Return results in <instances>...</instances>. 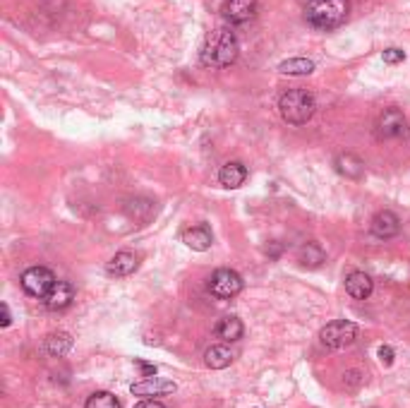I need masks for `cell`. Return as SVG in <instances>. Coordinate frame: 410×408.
<instances>
[{
	"instance_id": "cell-8",
	"label": "cell",
	"mask_w": 410,
	"mask_h": 408,
	"mask_svg": "<svg viewBox=\"0 0 410 408\" xmlns=\"http://www.w3.org/2000/svg\"><path fill=\"white\" fill-rule=\"evenodd\" d=\"M377 132L384 139L406 135V115L398 108H386L377 120Z\"/></svg>"
},
{
	"instance_id": "cell-3",
	"label": "cell",
	"mask_w": 410,
	"mask_h": 408,
	"mask_svg": "<svg viewBox=\"0 0 410 408\" xmlns=\"http://www.w3.org/2000/svg\"><path fill=\"white\" fill-rule=\"evenodd\" d=\"M314 108H317V101L307 89H290L278 99L281 118L290 125H305L314 115Z\"/></svg>"
},
{
	"instance_id": "cell-17",
	"label": "cell",
	"mask_w": 410,
	"mask_h": 408,
	"mask_svg": "<svg viewBox=\"0 0 410 408\" xmlns=\"http://www.w3.org/2000/svg\"><path fill=\"white\" fill-rule=\"evenodd\" d=\"M336 171H339L341 176L358 181V178L365 176V164L355 154H341L339 159H336Z\"/></svg>"
},
{
	"instance_id": "cell-20",
	"label": "cell",
	"mask_w": 410,
	"mask_h": 408,
	"mask_svg": "<svg viewBox=\"0 0 410 408\" xmlns=\"http://www.w3.org/2000/svg\"><path fill=\"white\" fill-rule=\"evenodd\" d=\"M278 72L281 75H290V77H305L314 72V63L310 58H290L278 65Z\"/></svg>"
},
{
	"instance_id": "cell-5",
	"label": "cell",
	"mask_w": 410,
	"mask_h": 408,
	"mask_svg": "<svg viewBox=\"0 0 410 408\" xmlns=\"http://www.w3.org/2000/svg\"><path fill=\"white\" fill-rule=\"evenodd\" d=\"M355 337H358V327L348 320L329 322L322 329V334H319V339H322V344L327 349H346V346H351L355 341Z\"/></svg>"
},
{
	"instance_id": "cell-14",
	"label": "cell",
	"mask_w": 410,
	"mask_h": 408,
	"mask_svg": "<svg viewBox=\"0 0 410 408\" xmlns=\"http://www.w3.org/2000/svg\"><path fill=\"white\" fill-rule=\"evenodd\" d=\"M218 181H221L223 188L235 190L247 181V169L240 164V161H228V164L218 171Z\"/></svg>"
},
{
	"instance_id": "cell-12",
	"label": "cell",
	"mask_w": 410,
	"mask_h": 408,
	"mask_svg": "<svg viewBox=\"0 0 410 408\" xmlns=\"http://www.w3.org/2000/svg\"><path fill=\"white\" fill-rule=\"evenodd\" d=\"M346 290H348V295H353L355 300H365L372 295L374 281L365 272H353V274H348V279H346Z\"/></svg>"
},
{
	"instance_id": "cell-4",
	"label": "cell",
	"mask_w": 410,
	"mask_h": 408,
	"mask_svg": "<svg viewBox=\"0 0 410 408\" xmlns=\"http://www.w3.org/2000/svg\"><path fill=\"white\" fill-rule=\"evenodd\" d=\"M243 290V276L233 269H216L209 279V293L218 300H230Z\"/></svg>"
},
{
	"instance_id": "cell-1",
	"label": "cell",
	"mask_w": 410,
	"mask_h": 408,
	"mask_svg": "<svg viewBox=\"0 0 410 408\" xmlns=\"http://www.w3.org/2000/svg\"><path fill=\"white\" fill-rule=\"evenodd\" d=\"M238 53H240V46H238L235 34L230 29L218 27V29L206 34L204 46H202V51H199V60L206 68L221 70V68L233 65L235 60H238Z\"/></svg>"
},
{
	"instance_id": "cell-6",
	"label": "cell",
	"mask_w": 410,
	"mask_h": 408,
	"mask_svg": "<svg viewBox=\"0 0 410 408\" xmlns=\"http://www.w3.org/2000/svg\"><path fill=\"white\" fill-rule=\"evenodd\" d=\"M22 288H24V293L34 295V298H46L48 290L53 288L55 283V276L53 272L46 269V267H29L24 274H22Z\"/></svg>"
},
{
	"instance_id": "cell-19",
	"label": "cell",
	"mask_w": 410,
	"mask_h": 408,
	"mask_svg": "<svg viewBox=\"0 0 410 408\" xmlns=\"http://www.w3.org/2000/svg\"><path fill=\"white\" fill-rule=\"evenodd\" d=\"M72 349V337L65 332H55L46 337V353L53 358H63L65 353H70Z\"/></svg>"
},
{
	"instance_id": "cell-18",
	"label": "cell",
	"mask_w": 410,
	"mask_h": 408,
	"mask_svg": "<svg viewBox=\"0 0 410 408\" xmlns=\"http://www.w3.org/2000/svg\"><path fill=\"white\" fill-rule=\"evenodd\" d=\"M216 337L218 339H223V341H238L240 337H243V332H245V327H243V322L238 320V317H223L221 322L216 324Z\"/></svg>"
},
{
	"instance_id": "cell-26",
	"label": "cell",
	"mask_w": 410,
	"mask_h": 408,
	"mask_svg": "<svg viewBox=\"0 0 410 408\" xmlns=\"http://www.w3.org/2000/svg\"><path fill=\"white\" fill-rule=\"evenodd\" d=\"M0 312H3V317H0V324H3V327H10V322H13V315H10L8 303L0 305Z\"/></svg>"
},
{
	"instance_id": "cell-15",
	"label": "cell",
	"mask_w": 410,
	"mask_h": 408,
	"mask_svg": "<svg viewBox=\"0 0 410 408\" xmlns=\"http://www.w3.org/2000/svg\"><path fill=\"white\" fill-rule=\"evenodd\" d=\"M139 267V260L134 253H127V250H122V253H118L113 260L108 262V274L111 276H130V274Z\"/></svg>"
},
{
	"instance_id": "cell-11",
	"label": "cell",
	"mask_w": 410,
	"mask_h": 408,
	"mask_svg": "<svg viewBox=\"0 0 410 408\" xmlns=\"http://www.w3.org/2000/svg\"><path fill=\"white\" fill-rule=\"evenodd\" d=\"M398 231H401V219H398L394 211L384 209V211H379V214H374V219H372V233L377 238L389 240V238L398 236Z\"/></svg>"
},
{
	"instance_id": "cell-25",
	"label": "cell",
	"mask_w": 410,
	"mask_h": 408,
	"mask_svg": "<svg viewBox=\"0 0 410 408\" xmlns=\"http://www.w3.org/2000/svg\"><path fill=\"white\" fill-rule=\"evenodd\" d=\"M134 365L142 370L144 377H156V365H151V363H144V360H134Z\"/></svg>"
},
{
	"instance_id": "cell-24",
	"label": "cell",
	"mask_w": 410,
	"mask_h": 408,
	"mask_svg": "<svg viewBox=\"0 0 410 408\" xmlns=\"http://www.w3.org/2000/svg\"><path fill=\"white\" fill-rule=\"evenodd\" d=\"M377 356H379L381 365H391V363H394V349H391V346H379Z\"/></svg>"
},
{
	"instance_id": "cell-10",
	"label": "cell",
	"mask_w": 410,
	"mask_h": 408,
	"mask_svg": "<svg viewBox=\"0 0 410 408\" xmlns=\"http://www.w3.org/2000/svg\"><path fill=\"white\" fill-rule=\"evenodd\" d=\"M72 300H75V286L70 281H55L48 295L43 298V303H46L48 310H65Z\"/></svg>"
},
{
	"instance_id": "cell-16",
	"label": "cell",
	"mask_w": 410,
	"mask_h": 408,
	"mask_svg": "<svg viewBox=\"0 0 410 408\" xmlns=\"http://www.w3.org/2000/svg\"><path fill=\"white\" fill-rule=\"evenodd\" d=\"M233 351L228 349V346L218 344V346H211V349H206L204 353V363L206 367H211V370H223V367H228L230 363H233Z\"/></svg>"
},
{
	"instance_id": "cell-27",
	"label": "cell",
	"mask_w": 410,
	"mask_h": 408,
	"mask_svg": "<svg viewBox=\"0 0 410 408\" xmlns=\"http://www.w3.org/2000/svg\"><path fill=\"white\" fill-rule=\"evenodd\" d=\"M134 408H166V406L161 404V401H156V399H144L142 404H137Z\"/></svg>"
},
{
	"instance_id": "cell-7",
	"label": "cell",
	"mask_w": 410,
	"mask_h": 408,
	"mask_svg": "<svg viewBox=\"0 0 410 408\" xmlns=\"http://www.w3.org/2000/svg\"><path fill=\"white\" fill-rule=\"evenodd\" d=\"M221 13L230 24H247L257 15V0H226Z\"/></svg>"
},
{
	"instance_id": "cell-13",
	"label": "cell",
	"mask_w": 410,
	"mask_h": 408,
	"mask_svg": "<svg viewBox=\"0 0 410 408\" xmlns=\"http://www.w3.org/2000/svg\"><path fill=\"white\" fill-rule=\"evenodd\" d=\"M183 243L188 245V248L197 250V253H204V250L211 248L213 236H211L209 226L202 223V226H192V228H188V231L183 233Z\"/></svg>"
},
{
	"instance_id": "cell-23",
	"label": "cell",
	"mask_w": 410,
	"mask_h": 408,
	"mask_svg": "<svg viewBox=\"0 0 410 408\" xmlns=\"http://www.w3.org/2000/svg\"><path fill=\"white\" fill-rule=\"evenodd\" d=\"M381 58H384V63H389V65H398L406 60V53H403L401 48H386V51L381 53Z\"/></svg>"
},
{
	"instance_id": "cell-2",
	"label": "cell",
	"mask_w": 410,
	"mask_h": 408,
	"mask_svg": "<svg viewBox=\"0 0 410 408\" xmlns=\"http://www.w3.org/2000/svg\"><path fill=\"white\" fill-rule=\"evenodd\" d=\"M348 10H351L348 0H310L305 5V20L314 29L329 31L344 24Z\"/></svg>"
},
{
	"instance_id": "cell-9",
	"label": "cell",
	"mask_w": 410,
	"mask_h": 408,
	"mask_svg": "<svg viewBox=\"0 0 410 408\" xmlns=\"http://www.w3.org/2000/svg\"><path fill=\"white\" fill-rule=\"evenodd\" d=\"M130 391L134 396H166L176 391V382L161 377H144L142 382L132 384Z\"/></svg>"
},
{
	"instance_id": "cell-21",
	"label": "cell",
	"mask_w": 410,
	"mask_h": 408,
	"mask_svg": "<svg viewBox=\"0 0 410 408\" xmlns=\"http://www.w3.org/2000/svg\"><path fill=\"white\" fill-rule=\"evenodd\" d=\"M300 262L305 267H319L324 262V250L317 243H307L300 248Z\"/></svg>"
},
{
	"instance_id": "cell-22",
	"label": "cell",
	"mask_w": 410,
	"mask_h": 408,
	"mask_svg": "<svg viewBox=\"0 0 410 408\" xmlns=\"http://www.w3.org/2000/svg\"><path fill=\"white\" fill-rule=\"evenodd\" d=\"M87 408H122L111 391H94L87 399Z\"/></svg>"
}]
</instances>
